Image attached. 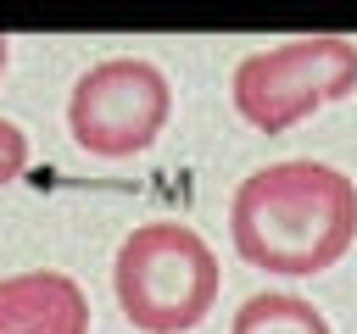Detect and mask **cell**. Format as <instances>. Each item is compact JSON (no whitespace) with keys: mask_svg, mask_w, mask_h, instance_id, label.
Instances as JSON below:
<instances>
[{"mask_svg":"<svg viewBox=\"0 0 357 334\" xmlns=\"http://www.w3.org/2000/svg\"><path fill=\"white\" fill-rule=\"evenodd\" d=\"M229 234L245 267L312 278L335 267L357 239V184L312 156L268 161L240 178L229 200Z\"/></svg>","mask_w":357,"mask_h":334,"instance_id":"6da1fadb","label":"cell"},{"mask_svg":"<svg viewBox=\"0 0 357 334\" xmlns=\"http://www.w3.org/2000/svg\"><path fill=\"white\" fill-rule=\"evenodd\" d=\"M112 289L123 317L139 334H184L206 323L223 289V267L212 245L190 223H139L123 234L112 256Z\"/></svg>","mask_w":357,"mask_h":334,"instance_id":"7a4b0ae2","label":"cell"},{"mask_svg":"<svg viewBox=\"0 0 357 334\" xmlns=\"http://www.w3.org/2000/svg\"><path fill=\"white\" fill-rule=\"evenodd\" d=\"M229 95L257 134H290L312 111L357 95V45L340 33H307L251 50L234 67Z\"/></svg>","mask_w":357,"mask_h":334,"instance_id":"3957f363","label":"cell"},{"mask_svg":"<svg viewBox=\"0 0 357 334\" xmlns=\"http://www.w3.org/2000/svg\"><path fill=\"white\" fill-rule=\"evenodd\" d=\"M167 117H173L167 72L145 56H106L67 95V134L78 139V150L100 161L151 150Z\"/></svg>","mask_w":357,"mask_h":334,"instance_id":"277c9868","label":"cell"},{"mask_svg":"<svg viewBox=\"0 0 357 334\" xmlns=\"http://www.w3.org/2000/svg\"><path fill=\"white\" fill-rule=\"evenodd\" d=\"M0 334H89V295L56 267L0 278Z\"/></svg>","mask_w":357,"mask_h":334,"instance_id":"5b68a950","label":"cell"},{"mask_svg":"<svg viewBox=\"0 0 357 334\" xmlns=\"http://www.w3.org/2000/svg\"><path fill=\"white\" fill-rule=\"evenodd\" d=\"M229 334H335V328L312 301H301L290 289H262V295L240 301Z\"/></svg>","mask_w":357,"mask_h":334,"instance_id":"8992f818","label":"cell"},{"mask_svg":"<svg viewBox=\"0 0 357 334\" xmlns=\"http://www.w3.org/2000/svg\"><path fill=\"white\" fill-rule=\"evenodd\" d=\"M22 167H28V134L11 117H0V184H17Z\"/></svg>","mask_w":357,"mask_h":334,"instance_id":"52a82bcc","label":"cell"},{"mask_svg":"<svg viewBox=\"0 0 357 334\" xmlns=\"http://www.w3.org/2000/svg\"><path fill=\"white\" fill-rule=\"evenodd\" d=\"M6 61H11V39L0 33V78H6Z\"/></svg>","mask_w":357,"mask_h":334,"instance_id":"ba28073f","label":"cell"}]
</instances>
